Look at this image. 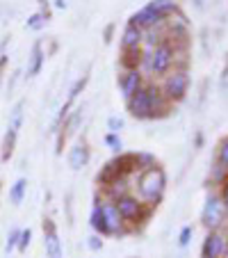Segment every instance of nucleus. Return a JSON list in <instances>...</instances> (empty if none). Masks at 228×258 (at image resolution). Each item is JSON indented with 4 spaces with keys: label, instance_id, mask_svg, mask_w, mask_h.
I'll list each match as a JSON object with an SVG mask.
<instances>
[{
    "label": "nucleus",
    "instance_id": "33",
    "mask_svg": "<svg viewBox=\"0 0 228 258\" xmlns=\"http://www.w3.org/2000/svg\"><path fill=\"white\" fill-rule=\"evenodd\" d=\"M192 233H194V229H192V226H185V229L180 231V235H178V244H180V247H187Z\"/></svg>",
    "mask_w": 228,
    "mask_h": 258
},
{
    "label": "nucleus",
    "instance_id": "20",
    "mask_svg": "<svg viewBox=\"0 0 228 258\" xmlns=\"http://www.w3.org/2000/svg\"><path fill=\"white\" fill-rule=\"evenodd\" d=\"M16 137H19V131H14V128H7L5 133V140H3V162H7L12 158V153H14V146H16Z\"/></svg>",
    "mask_w": 228,
    "mask_h": 258
},
{
    "label": "nucleus",
    "instance_id": "22",
    "mask_svg": "<svg viewBox=\"0 0 228 258\" xmlns=\"http://www.w3.org/2000/svg\"><path fill=\"white\" fill-rule=\"evenodd\" d=\"M214 165H219L221 169L228 171V137H223L217 144V151H214Z\"/></svg>",
    "mask_w": 228,
    "mask_h": 258
},
{
    "label": "nucleus",
    "instance_id": "25",
    "mask_svg": "<svg viewBox=\"0 0 228 258\" xmlns=\"http://www.w3.org/2000/svg\"><path fill=\"white\" fill-rule=\"evenodd\" d=\"M23 105H25L23 101H19L14 105V110H12V114H10V126L7 128H14V131L21 128V123H23Z\"/></svg>",
    "mask_w": 228,
    "mask_h": 258
},
{
    "label": "nucleus",
    "instance_id": "28",
    "mask_svg": "<svg viewBox=\"0 0 228 258\" xmlns=\"http://www.w3.org/2000/svg\"><path fill=\"white\" fill-rule=\"evenodd\" d=\"M30 240H32V231H30V229H23V231H21V238H19V244H16V249H19L21 253L28 251Z\"/></svg>",
    "mask_w": 228,
    "mask_h": 258
},
{
    "label": "nucleus",
    "instance_id": "31",
    "mask_svg": "<svg viewBox=\"0 0 228 258\" xmlns=\"http://www.w3.org/2000/svg\"><path fill=\"white\" fill-rule=\"evenodd\" d=\"M219 199H221V204H223V210H226V217H228V178L223 180L221 185H219Z\"/></svg>",
    "mask_w": 228,
    "mask_h": 258
},
{
    "label": "nucleus",
    "instance_id": "9",
    "mask_svg": "<svg viewBox=\"0 0 228 258\" xmlns=\"http://www.w3.org/2000/svg\"><path fill=\"white\" fill-rule=\"evenodd\" d=\"M117 83H119V92H121L123 101H128V98H130L137 89L144 87L146 80H144V76H141L139 69H130V71H123L121 76H119Z\"/></svg>",
    "mask_w": 228,
    "mask_h": 258
},
{
    "label": "nucleus",
    "instance_id": "8",
    "mask_svg": "<svg viewBox=\"0 0 228 258\" xmlns=\"http://www.w3.org/2000/svg\"><path fill=\"white\" fill-rule=\"evenodd\" d=\"M228 253V240L223 231H208L201 244V258H223Z\"/></svg>",
    "mask_w": 228,
    "mask_h": 258
},
{
    "label": "nucleus",
    "instance_id": "16",
    "mask_svg": "<svg viewBox=\"0 0 228 258\" xmlns=\"http://www.w3.org/2000/svg\"><path fill=\"white\" fill-rule=\"evenodd\" d=\"M44 57H46L44 48H41V44L37 41V44H34V48H32V55H30L28 69H25V71H28V78H34V76L41 71V67H44Z\"/></svg>",
    "mask_w": 228,
    "mask_h": 258
},
{
    "label": "nucleus",
    "instance_id": "11",
    "mask_svg": "<svg viewBox=\"0 0 228 258\" xmlns=\"http://www.w3.org/2000/svg\"><path fill=\"white\" fill-rule=\"evenodd\" d=\"M44 249H46V258H64L62 242H59L53 219H44Z\"/></svg>",
    "mask_w": 228,
    "mask_h": 258
},
{
    "label": "nucleus",
    "instance_id": "5",
    "mask_svg": "<svg viewBox=\"0 0 228 258\" xmlns=\"http://www.w3.org/2000/svg\"><path fill=\"white\" fill-rule=\"evenodd\" d=\"M201 222L208 231H223L228 224V217H226V210H223V204L219 199V192L212 190L208 192L205 197V204L203 210H201Z\"/></svg>",
    "mask_w": 228,
    "mask_h": 258
},
{
    "label": "nucleus",
    "instance_id": "34",
    "mask_svg": "<svg viewBox=\"0 0 228 258\" xmlns=\"http://www.w3.org/2000/svg\"><path fill=\"white\" fill-rule=\"evenodd\" d=\"M87 244H89V249H92V251H101V249H103V240H101V235H92Z\"/></svg>",
    "mask_w": 228,
    "mask_h": 258
},
{
    "label": "nucleus",
    "instance_id": "38",
    "mask_svg": "<svg viewBox=\"0 0 228 258\" xmlns=\"http://www.w3.org/2000/svg\"><path fill=\"white\" fill-rule=\"evenodd\" d=\"M223 258H228V253H226V256H223Z\"/></svg>",
    "mask_w": 228,
    "mask_h": 258
},
{
    "label": "nucleus",
    "instance_id": "15",
    "mask_svg": "<svg viewBox=\"0 0 228 258\" xmlns=\"http://www.w3.org/2000/svg\"><path fill=\"white\" fill-rule=\"evenodd\" d=\"M87 162H89L87 144H75L71 151H68V165H71V169H83Z\"/></svg>",
    "mask_w": 228,
    "mask_h": 258
},
{
    "label": "nucleus",
    "instance_id": "10",
    "mask_svg": "<svg viewBox=\"0 0 228 258\" xmlns=\"http://www.w3.org/2000/svg\"><path fill=\"white\" fill-rule=\"evenodd\" d=\"M146 89H148V96H150V107H153V119H162V117H167V114H169L171 110H174V105H171V103L165 98V94L160 92L158 83L148 80V83H146Z\"/></svg>",
    "mask_w": 228,
    "mask_h": 258
},
{
    "label": "nucleus",
    "instance_id": "26",
    "mask_svg": "<svg viewBox=\"0 0 228 258\" xmlns=\"http://www.w3.org/2000/svg\"><path fill=\"white\" fill-rule=\"evenodd\" d=\"M46 19H48V14H44V12H39V14H32L28 19V28L30 30H41L46 25Z\"/></svg>",
    "mask_w": 228,
    "mask_h": 258
},
{
    "label": "nucleus",
    "instance_id": "13",
    "mask_svg": "<svg viewBox=\"0 0 228 258\" xmlns=\"http://www.w3.org/2000/svg\"><path fill=\"white\" fill-rule=\"evenodd\" d=\"M130 178L132 176H119V178H112L110 183L103 185V199H110V201H117L119 197L128 195L130 192Z\"/></svg>",
    "mask_w": 228,
    "mask_h": 258
},
{
    "label": "nucleus",
    "instance_id": "17",
    "mask_svg": "<svg viewBox=\"0 0 228 258\" xmlns=\"http://www.w3.org/2000/svg\"><path fill=\"white\" fill-rule=\"evenodd\" d=\"M148 7L153 12H158V14L162 16V19H171V16L178 12V5H176L174 0H153V3H148Z\"/></svg>",
    "mask_w": 228,
    "mask_h": 258
},
{
    "label": "nucleus",
    "instance_id": "2",
    "mask_svg": "<svg viewBox=\"0 0 228 258\" xmlns=\"http://www.w3.org/2000/svg\"><path fill=\"white\" fill-rule=\"evenodd\" d=\"M132 183H135V195L144 201L148 208H156L158 204L162 201L167 192V174L160 165L150 167V169H144V171H137L132 176Z\"/></svg>",
    "mask_w": 228,
    "mask_h": 258
},
{
    "label": "nucleus",
    "instance_id": "19",
    "mask_svg": "<svg viewBox=\"0 0 228 258\" xmlns=\"http://www.w3.org/2000/svg\"><path fill=\"white\" fill-rule=\"evenodd\" d=\"M25 192H28V180L25 178H16V183L10 187V201L14 206H21L25 199Z\"/></svg>",
    "mask_w": 228,
    "mask_h": 258
},
{
    "label": "nucleus",
    "instance_id": "37",
    "mask_svg": "<svg viewBox=\"0 0 228 258\" xmlns=\"http://www.w3.org/2000/svg\"><path fill=\"white\" fill-rule=\"evenodd\" d=\"M223 233H226V240H228V231H223Z\"/></svg>",
    "mask_w": 228,
    "mask_h": 258
},
{
    "label": "nucleus",
    "instance_id": "1",
    "mask_svg": "<svg viewBox=\"0 0 228 258\" xmlns=\"http://www.w3.org/2000/svg\"><path fill=\"white\" fill-rule=\"evenodd\" d=\"M178 50H187V48H178L176 44H171L169 39H162L160 44L148 46L144 50V57H141V67L146 69L148 78L156 83V80L165 78L167 73L176 67V55Z\"/></svg>",
    "mask_w": 228,
    "mask_h": 258
},
{
    "label": "nucleus",
    "instance_id": "29",
    "mask_svg": "<svg viewBox=\"0 0 228 258\" xmlns=\"http://www.w3.org/2000/svg\"><path fill=\"white\" fill-rule=\"evenodd\" d=\"M85 87H87V76H83V78H80L78 83H75V85H73V87H71V92H68V103H73V101H75V98H78V94L83 92Z\"/></svg>",
    "mask_w": 228,
    "mask_h": 258
},
{
    "label": "nucleus",
    "instance_id": "21",
    "mask_svg": "<svg viewBox=\"0 0 228 258\" xmlns=\"http://www.w3.org/2000/svg\"><path fill=\"white\" fill-rule=\"evenodd\" d=\"M89 224H92V229L96 231V235H107V226H105V222H103V215H101V210H98V204H94V208H92Z\"/></svg>",
    "mask_w": 228,
    "mask_h": 258
},
{
    "label": "nucleus",
    "instance_id": "4",
    "mask_svg": "<svg viewBox=\"0 0 228 258\" xmlns=\"http://www.w3.org/2000/svg\"><path fill=\"white\" fill-rule=\"evenodd\" d=\"M160 92L165 94V98L176 105V103L185 101L189 92V71L187 69H171L165 78H160Z\"/></svg>",
    "mask_w": 228,
    "mask_h": 258
},
{
    "label": "nucleus",
    "instance_id": "14",
    "mask_svg": "<svg viewBox=\"0 0 228 258\" xmlns=\"http://www.w3.org/2000/svg\"><path fill=\"white\" fill-rule=\"evenodd\" d=\"M141 46H144V30L128 23L121 34V53L123 50H139Z\"/></svg>",
    "mask_w": 228,
    "mask_h": 258
},
{
    "label": "nucleus",
    "instance_id": "27",
    "mask_svg": "<svg viewBox=\"0 0 228 258\" xmlns=\"http://www.w3.org/2000/svg\"><path fill=\"white\" fill-rule=\"evenodd\" d=\"M105 144L110 146L112 151H117V153H121V149H123V142H121V137H119V135H114V133H107V137H105Z\"/></svg>",
    "mask_w": 228,
    "mask_h": 258
},
{
    "label": "nucleus",
    "instance_id": "35",
    "mask_svg": "<svg viewBox=\"0 0 228 258\" xmlns=\"http://www.w3.org/2000/svg\"><path fill=\"white\" fill-rule=\"evenodd\" d=\"M55 7H57V10H64V7H66V0H55Z\"/></svg>",
    "mask_w": 228,
    "mask_h": 258
},
{
    "label": "nucleus",
    "instance_id": "32",
    "mask_svg": "<svg viewBox=\"0 0 228 258\" xmlns=\"http://www.w3.org/2000/svg\"><path fill=\"white\" fill-rule=\"evenodd\" d=\"M107 128H110V133L119 135V131L123 128V119L121 117H110V119H107Z\"/></svg>",
    "mask_w": 228,
    "mask_h": 258
},
{
    "label": "nucleus",
    "instance_id": "18",
    "mask_svg": "<svg viewBox=\"0 0 228 258\" xmlns=\"http://www.w3.org/2000/svg\"><path fill=\"white\" fill-rule=\"evenodd\" d=\"M141 57H144V48H139V50H123V53H121V67H123V71L139 69L141 67Z\"/></svg>",
    "mask_w": 228,
    "mask_h": 258
},
{
    "label": "nucleus",
    "instance_id": "12",
    "mask_svg": "<svg viewBox=\"0 0 228 258\" xmlns=\"http://www.w3.org/2000/svg\"><path fill=\"white\" fill-rule=\"evenodd\" d=\"M130 23L137 25L139 30H144V32H146V30H153V28H158V25H162V23H165V19H162L158 12H153L148 5H146V7H141L137 14L130 16Z\"/></svg>",
    "mask_w": 228,
    "mask_h": 258
},
{
    "label": "nucleus",
    "instance_id": "30",
    "mask_svg": "<svg viewBox=\"0 0 228 258\" xmlns=\"http://www.w3.org/2000/svg\"><path fill=\"white\" fill-rule=\"evenodd\" d=\"M19 238H21V231L19 229H12L10 235H7V244H5V251L12 253L16 249V244H19Z\"/></svg>",
    "mask_w": 228,
    "mask_h": 258
},
{
    "label": "nucleus",
    "instance_id": "6",
    "mask_svg": "<svg viewBox=\"0 0 228 258\" xmlns=\"http://www.w3.org/2000/svg\"><path fill=\"white\" fill-rule=\"evenodd\" d=\"M96 204H98V210H101V215H103V222H105V226H107V235H123V233H128V229H126V224H123V219H121V215H119L114 201L96 199Z\"/></svg>",
    "mask_w": 228,
    "mask_h": 258
},
{
    "label": "nucleus",
    "instance_id": "36",
    "mask_svg": "<svg viewBox=\"0 0 228 258\" xmlns=\"http://www.w3.org/2000/svg\"><path fill=\"white\" fill-rule=\"evenodd\" d=\"M110 37H112V25L105 30V41H110Z\"/></svg>",
    "mask_w": 228,
    "mask_h": 258
},
{
    "label": "nucleus",
    "instance_id": "23",
    "mask_svg": "<svg viewBox=\"0 0 228 258\" xmlns=\"http://www.w3.org/2000/svg\"><path fill=\"white\" fill-rule=\"evenodd\" d=\"M80 123H83V107H78V110H75L71 117L64 119V131H66V135H64V137L73 135V133H78V126H80Z\"/></svg>",
    "mask_w": 228,
    "mask_h": 258
},
{
    "label": "nucleus",
    "instance_id": "3",
    "mask_svg": "<svg viewBox=\"0 0 228 258\" xmlns=\"http://www.w3.org/2000/svg\"><path fill=\"white\" fill-rule=\"evenodd\" d=\"M114 206H117V210H119V215H121V219H123V224L126 226L144 224L146 219L150 217V210H153V208H148L137 195H132V192L119 197V199L114 201Z\"/></svg>",
    "mask_w": 228,
    "mask_h": 258
},
{
    "label": "nucleus",
    "instance_id": "24",
    "mask_svg": "<svg viewBox=\"0 0 228 258\" xmlns=\"http://www.w3.org/2000/svg\"><path fill=\"white\" fill-rule=\"evenodd\" d=\"M135 162H137V171L150 169V167L158 165V160H156L153 153H135Z\"/></svg>",
    "mask_w": 228,
    "mask_h": 258
},
{
    "label": "nucleus",
    "instance_id": "7",
    "mask_svg": "<svg viewBox=\"0 0 228 258\" xmlns=\"http://www.w3.org/2000/svg\"><path fill=\"white\" fill-rule=\"evenodd\" d=\"M126 107L130 112L132 119L137 121H146V119H153V107H150V96H148V89L146 85L141 89H137L130 98L126 101Z\"/></svg>",
    "mask_w": 228,
    "mask_h": 258
}]
</instances>
